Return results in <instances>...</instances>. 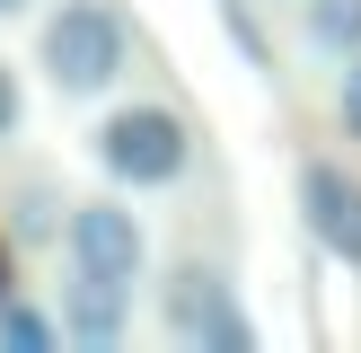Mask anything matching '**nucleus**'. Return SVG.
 Segmentation results:
<instances>
[{"label":"nucleus","mask_w":361,"mask_h":353,"mask_svg":"<svg viewBox=\"0 0 361 353\" xmlns=\"http://www.w3.org/2000/svg\"><path fill=\"white\" fill-rule=\"evenodd\" d=\"M35 71H44L53 97L88 106L133 71V18L115 0H53L44 27H35Z\"/></svg>","instance_id":"1"},{"label":"nucleus","mask_w":361,"mask_h":353,"mask_svg":"<svg viewBox=\"0 0 361 353\" xmlns=\"http://www.w3.org/2000/svg\"><path fill=\"white\" fill-rule=\"evenodd\" d=\"M88 159L106 168V186H133V194L185 186V176H194V124L176 115L168 97H123V106L97 115Z\"/></svg>","instance_id":"2"},{"label":"nucleus","mask_w":361,"mask_h":353,"mask_svg":"<svg viewBox=\"0 0 361 353\" xmlns=\"http://www.w3.org/2000/svg\"><path fill=\"white\" fill-rule=\"evenodd\" d=\"M159 327L194 353H256V318L238 309V282L203 256H176L159 282Z\"/></svg>","instance_id":"3"},{"label":"nucleus","mask_w":361,"mask_h":353,"mask_svg":"<svg viewBox=\"0 0 361 353\" xmlns=\"http://www.w3.org/2000/svg\"><path fill=\"white\" fill-rule=\"evenodd\" d=\"M62 256H71V274H106V282H141L150 274V229L133 212V186L80 194L71 221H62Z\"/></svg>","instance_id":"4"},{"label":"nucleus","mask_w":361,"mask_h":353,"mask_svg":"<svg viewBox=\"0 0 361 353\" xmlns=\"http://www.w3.org/2000/svg\"><path fill=\"white\" fill-rule=\"evenodd\" d=\"M300 221H309V239L335 265H361V176L344 159H309L300 168Z\"/></svg>","instance_id":"5"},{"label":"nucleus","mask_w":361,"mask_h":353,"mask_svg":"<svg viewBox=\"0 0 361 353\" xmlns=\"http://www.w3.org/2000/svg\"><path fill=\"white\" fill-rule=\"evenodd\" d=\"M53 309H62V345H71V353H115L123 335H133V282L71 274Z\"/></svg>","instance_id":"6"},{"label":"nucleus","mask_w":361,"mask_h":353,"mask_svg":"<svg viewBox=\"0 0 361 353\" xmlns=\"http://www.w3.org/2000/svg\"><path fill=\"white\" fill-rule=\"evenodd\" d=\"M0 212H9V239L35 256V247H62L71 194H62V176H53V168H27V176L9 186V203H0Z\"/></svg>","instance_id":"7"},{"label":"nucleus","mask_w":361,"mask_h":353,"mask_svg":"<svg viewBox=\"0 0 361 353\" xmlns=\"http://www.w3.org/2000/svg\"><path fill=\"white\" fill-rule=\"evenodd\" d=\"M300 44L326 53V62H353L361 53V0H300Z\"/></svg>","instance_id":"8"},{"label":"nucleus","mask_w":361,"mask_h":353,"mask_svg":"<svg viewBox=\"0 0 361 353\" xmlns=\"http://www.w3.org/2000/svg\"><path fill=\"white\" fill-rule=\"evenodd\" d=\"M0 353H62V309L44 300H0Z\"/></svg>","instance_id":"9"},{"label":"nucleus","mask_w":361,"mask_h":353,"mask_svg":"<svg viewBox=\"0 0 361 353\" xmlns=\"http://www.w3.org/2000/svg\"><path fill=\"white\" fill-rule=\"evenodd\" d=\"M335 124H344V141H361V53L344 62V88H335Z\"/></svg>","instance_id":"10"},{"label":"nucleus","mask_w":361,"mask_h":353,"mask_svg":"<svg viewBox=\"0 0 361 353\" xmlns=\"http://www.w3.org/2000/svg\"><path fill=\"white\" fill-rule=\"evenodd\" d=\"M18 115H27V88H18V71H9V62H0V141H9V133H18Z\"/></svg>","instance_id":"11"},{"label":"nucleus","mask_w":361,"mask_h":353,"mask_svg":"<svg viewBox=\"0 0 361 353\" xmlns=\"http://www.w3.org/2000/svg\"><path fill=\"white\" fill-rule=\"evenodd\" d=\"M27 9H35V0H0V18H27Z\"/></svg>","instance_id":"12"},{"label":"nucleus","mask_w":361,"mask_h":353,"mask_svg":"<svg viewBox=\"0 0 361 353\" xmlns=\"http://www.w3.org/2000/svg\"><path fill=\"white\" fill-rule=\"evenodd\" d=\"M0 300H9V256H0Z\"/></svg>","instance_id":"13"}]
</instances>
